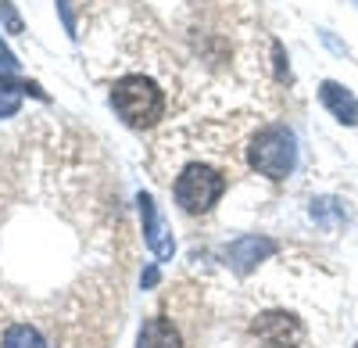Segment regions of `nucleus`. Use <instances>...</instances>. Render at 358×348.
Segmentation results:
<instances>
[{
	"label": "nucleus",
	"instance_id": "nucleus-12",
	"mask_svg": "<svg viewBox=\"0 0 358 348\" xmlns=\"http://www.w3.org/2000/svg\"><path fill=\"white\" fill-rule=\"evenodd\" d=\"M0 18H4V25L11 29V33H22V18H18L11 0H0Z\"/></svg>",
	"mask_w": 358,
	"mask_h": 348
},
{
	"label": "nucleus",
	"instance_id": "nucleus-8",
	"mask_svg": "<svg viewBox=\"0 0 358 348\" xmlns=\"http://www.w3.org/2000/svg\"><path fill=\"white\" fill-rule=\"evenodd\" d=\"M136 348H183V334H179V327L172 320H165V316H151V320H143V327H140Z\"/></svg>",
	"mask_w": 358,
	"mask_h": 348
},
{
	"label": "nucleus",
	"instance_id": "nucleus-13",
	"mask_svg": "<svg viewBox=\"0 0 358 348\" xmlns=\"http://www.w3.org/2000/svg\"><path fill=\"white\" fill-rule=\"evenodd\" d=\"M155 280H158V270H147V273H143V287H151Z\"/></svg>",
	"mask_w": 358,
	"mask_h": 348
},
{
	"label": "nucleus",
	"instance_id": "nucleus-6",
	"mask_svg": "<svg viewBox=\"0 0 358 348\" xmlns=\"http://www.w3.org/2000/svg\"><path fill=\"white\" fill-rule=\"evenodd\" d=\"M268 255H276V241L258 237V234H244L226 248V258H229V266L236 273H251L258 263H265Z\"/></svg>",
	"mask_w": 358,
	"mask_h": 348
},
{
	"label": "nucleus",
	"instance_id": "nucleus-2",
	"mask_svg": "<svg viewBox=\"0 0 358 348\" xmlns=\"http://www.w3.org/2000/svg\"><path fill=\"white\" fill-rule=\"evenodd\" d=\"M248 162L255 172L268 180H287L290 169L297 162V140L294 133L283 126V123H273V126H262L251 144H248Z\"/></svg>",
	"mask_w": 358,
	"mask_h": 348
},
{
	"label": "nucleus",
	"instance_id": "nucleus-7",
	"mask_svg": "<svg viewBox=\"0 0 358 348\" xmlns=\"http://www.w3.org/2000/svg\"><path fill=\"white\" fill-rule=\"evenodd\" d=\"M319 101L330 108V115H334L337 123L358 126V101H355V94L348 90V86H341V83H334V79H326V83L319 86Z\"/></svg>",
	"mask_w": 358,
	"mask_h": 348
},
{
	"label": "nucleus",
	"instance_id": "nucleus-10",
	"mask_svg": "<svg viewBox=\"0 0 358 348\" xmlns=\"http://www.w3.org/2000/svg\"><path fill=\"white\" fill-rule=\"evenodd\" d=\"M312 219L322 223L326 230H337V226L348 223V209L337 197H319V201H312Z\"/></svg>",
	"mask_w": 358,
	"mask_h": 348
},
{
	"label": "nucleus",
	"instance_id": "nucleus-1",
	"mask_svg": "<svg viewBox=\"0 0 358 348\" xmlns=\"http://www.w3.org/2000/svg\"><path fill=\"white\" fill-rule=\"evenodd\" d=\"M111 108L126 126H155L165 115V94L151 76H126L111 86Z\"/></svg>",
	"mask_w": 358,
	"mask_h": 348
},
{
	"label": "nucleus",
	"instance_id": "nucleus-9",
	"mask_svg": "<svg viewBox=\"0 0 358 348\" xmlns=\"http://www.w3.org/2000/svg\"><path fill=\"white\" fill-rule=\"evenodd\" d=\"M0 348H50V344L33 323H11L0 337Z\"/></svg>",
	"mask_w": 358,
	"mask_h": 348
},
{
	"label": "nucleus",
	"instance_id": "nucleus-14",
	"mask_svg": "<svg viewBox=\"0 0 358 348\" xmlns=\"http://www.w3.org/2000/svg\"><path fill=\"white\" fill-rule=\"evenodd\" d=\"M355 348H358V341H355Z\"/></svg>",
	"mask_w": 358,
	"mask_h": 348
},
{
	"label": "nucleus",
	"instance_id": "nucleus-11",
	"mask_svg": "<svg viewBox=\"0 0 358 348\" xmlns=\"http://www.w3.org/2000/svg\"><path fill=\"white\" fill-rule=\"evenodd\" d=\"M15 79H18V62L4 47V40H0V83H15Z\"/></svg>",
	"mask_w": 358,
	"mask_h": 348
},
{
	"label": "nucleus",
	"instance_id": "nucleus-5",
	"mask_svg": "<svg viewBox=\"0 0 358 348\" xmlns=\"http://www.w3.org/2000/svg\"><path fill=\"white\" fill-rule=\"evenodd\" d=\"M136 205H140V216H143V241H147V248H151L162 263H169L172 251H176V241H172V230H169L165 216L158 212L151 194H140Z\"/></svg>",
	"mask_w": 358,
	"mask_h": 348
},
{
	"label": "nucleus",
	"instance_id": "nucleus-4",
	"mask_svg": "<svg viewBox=\"0 0 358 348\" xmlns=\"http://www.w3.org/2000/svg\"><path fill=\"white\" fill-rule=\"evenodd\" d=\"M251 330L265 348H301V341H305V323L297 320V316L283 312V309L258 312Z\"/></svg>",
	"mask_w": 358,
	"mask_h": 348
},
{
	"label": "nucleus",
	"instance_id": "nucleus-3",
	"mask_svg": "<svg viewBox=\"0 0 358 348\" xmlns=\"http://www.w3.org/2000/svg\"><path fill=\"white\" fill-rule=\"evenodd\" d=\"M172 194H176V205L190 212V216H201L215 205V201L226 194V176L219 169L204 165V162H190L183 165V172L176 176L172 183Z\"/></svg>",
	"mask_w": 358,
	"mask_h": 348
}]
</instances>
